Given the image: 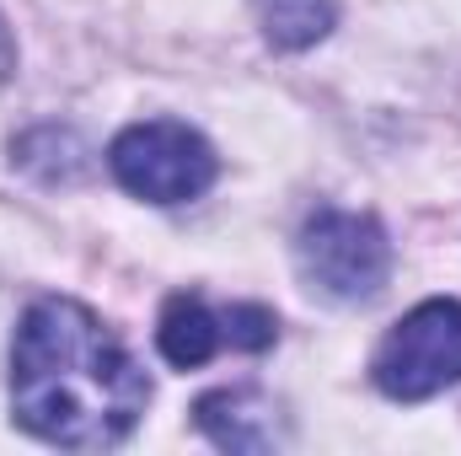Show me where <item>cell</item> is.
Instances as JSON below:
<instances>
[{
	"label": "cell",
	"instance_id": "obj_3",
	"mask_svg": "<svg viewBox=\"0 0 461 456\" xmlns=\"http://www.w3.org/2000/svg\"><path fill=\"white\" fill-rule=\"evenodd\" d=\"M370 376L397 403H424L461 381V301L413 306L370 360Z\"/></svg>",
	"mask_w": 461,
	"mask_h": 456
},
{
	"label": "cell",
	"instance_id": "obj_4",
	"mask_svg": "<svg viewBox=\"0 0 461 456\" xmlns=\"http://www.w3.org/2000/svg\"><path fill=\"white\" fill-rule=\"evenodd\" d=\"M301 269L333 301H365L392 274V242L375 215L354 210H317L301 226Z\"/></svg>",
	"mask_w": 461,
	"mask_h": 456
},
{
	"label": "cell",
	"instance_id": "obj_6",
	"mask_svg": "<svg viewBox=\"0 0 461 456\" xmlns=\"http://www.w3.org/2000/svg\"><path fill=\"white\" fill-rule=\"evenodd\" d=\"M156 339H161V354H167L177 370H194V365H204L215 349L230 343L226 339V312H210L199 296H172L167 312H161Z\"/></svg>",
	"mask_w": 461,
	"mask_h": 456
},
{
	"label": "cell",
	"instance_id": "obj_8",
	"mask_svg": "<svg viewBox=\"0 0 461 456\" xmlns=\"http://www.w3.org/2000/svg\"><path fill=\"white\" fill-rule=\"evenodd\" d=\"M11 59H16V49H11V32H5V16H0V81L11 76Z\"/></svg>",
	"mask_w": 461,
	"mask_h": 456
},
{
	"label": "cell",
	"instance_id": "obj_7",
	"mask_svg": "<svg viewBox=\"0 0 461 456\" xmlns=\"http://www.w3.org/2000/svg\"><path fill=\"white\" fill-rule=\"evenodd\" d=\"M333 0H263V32L274 49H312L333 27Z\"/></svg>",
	"mask_w": 461,
	"mask_h": 456
},
{
	"label": "cell",
	"instance_id": "obj_1",
	"mask_svg": "<svg viewBox=\"0 0 461 456\" xmlns=\"http://www.w3.org/2000/svg\"><path fill=\"white\" fill-rule=\"evenodd\" d=\"M150 381L129 349L76 301L27 306L11 349V408L38 441L70 451H103L134 430Z\"/></svg>",
	"mask_w": 461,
	"mask_h": 456
},
{
	"label": "cell",
	"instance_id": "obj_5",
	"mask_svg": "<svg viewBox=\"0 0 461 456\" xmlns=\"http://www.w3.org/2000/svg\"><path fill=\"white\" fill-rule=\"evenodd\" d=\"M194 424L221 446V451H274L285 441L279 408L258 387H226L194 403Z\"/></svg>",
	"mask_w": 461,
	"mask_h": 456
},
{
	"label": "cell",
	"instance_id": "obj_2",
	"mask_svg": "<svg viewBox=\"0 0 461 456\" xmlns=\"http://www.w3.org/2000/svg\"><path fill=\"white\" fill-rule=\"evenodd\" d=\"M113 178L145 205H188L215 183V150L204 134L172 118H150L123 129L108 150Z\"/></svg>",
	"mask_w": 461,
	"mask_h": 456
}]
</instances>
